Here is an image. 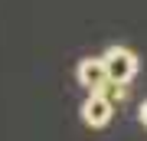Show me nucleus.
Wrapping results in <instances>:
<instances>
[{"label": "nucleus", "instance_id": "nucleus-1", "mask_svg": "<svg viewBox=\"0 0 147 141\" xmlns=\"http://www.w3.org/2000/svg\"><path fill=\"white\" fill-rule=\"evenodd\" d=\"M101 59H105L108 79H115V82H131L137 76V56L127 46H108Z\"/></svg>", "mask_w": 147, "mask_h": 141}, {"label": "nucleus", "instance_id": "nucleus-2", "mask_svg": "<svg viewBox=\"0 0 147 141\" xmlns=\"http://www.w3.org/2000/svg\"><path fill=\"white\" fill-rule=\"evenodd\" d=\"M111 115H115V102H108L101 92H88V99L82 102V121L88 128H105Z\"/></svg>", "mask_w": 147, "mask_h": 141}, {"label": "nucleus", "instance_id": "nucleus-3", "mask_svg": "<svg viewBox=\"0 0 147 141\" xmlns=\"http://www.w3.org/2000/svg\"><path fill=\"white\" fill-rule=\"evenodd\" d=\"M75 79H79V85H85L88 92H98L101 85L108 82V69H105V59H82L79 69H75Z\"/></svg>", "mask_w": 147, "mask_h": 141}, {"label": "nucleus", "instance_id": "nucleus-4", "mask_svg": "<svg viewBox=\"0 0 147 141\" xmlns=\"http://www.w3.org/2000/svg\"><path fill=\"white\" fill-rule=\"evenodd\" d=\"M98 92L105 95L108 102H115V105H118V102H124V95H127V82H115V79H108V82L101 85Z\"/></svg>", "mask_w": 147, "mask_h": 141}, {"label": "nucleus", "instance_id": "nucleus-5", "mask_svg": "<svg viewBox=\"0 0 147 141\" xmlns=\"http://www.w3.org/2000/svg\"><path fill=\"white\" fill-rule=\"evenodd\" d=\"M141 125H144V128H147V102H144V105H141Z\"/></svg>", "mask_w": 147, "mask_h": 141}]
</instances>
